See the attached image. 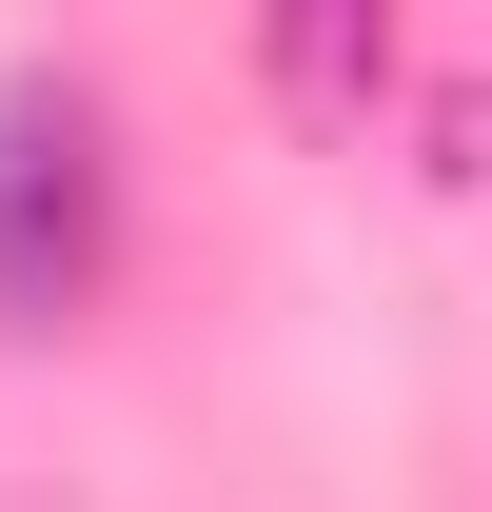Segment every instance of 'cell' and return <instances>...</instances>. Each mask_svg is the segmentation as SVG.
Masks as SVG:
<instances>
[{
	"label": "cell",
	"mask_w": 492,
	"mask_h": 512,
	"mask_svg": "<svg viewBox=\"0 0 492 512\" xmlns=\"http://www.w3.org/2000/svg\"><path fill=\"white\" fill-rule=\"evenodd\" d=\"M79 256H99V119L60 79H20L0 99V316H60Z\"/></svg>",
	"instance_id": "cell-1"
}]
</instances>
